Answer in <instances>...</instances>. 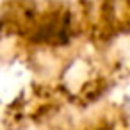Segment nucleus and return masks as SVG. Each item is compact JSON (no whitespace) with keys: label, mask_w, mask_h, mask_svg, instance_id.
<instances>
[{"label":"nucleus","mask_w":130,"mask_h":130,"mask_svg":"<svg viewBox=\"0 0 130 130\" xmlns=\"http://www.w3.org/2000/svg\"><path fill=\"white\" fill-rule=\"evenodd\" d=\"M30 27V41L46 45H66L73 34L71 13L68 9H55Z\"/></svg>","instance_id":"nucleus-1"}]
</instances>
